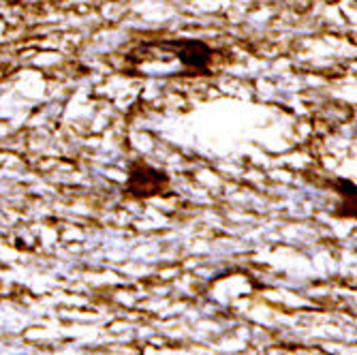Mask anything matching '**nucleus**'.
<instances>
[{
    "instance_id": "obj_1",
    "label": "nucleus",
    "mask_w": 357,
    "mask_h": 355,
    "mask_svg": "<svg viewBox=\"0 0 357 355\" xmlns=\"http://www.w3.org/2000/svg\"><path fill=\"white\" fill-rule=\"evenodd\" d=\"M212 50L192 39H163L142 45L131 54V64L142 75L169 77V75H190L206 73L210 67Z\"/></svg>"
}]
</instances>
